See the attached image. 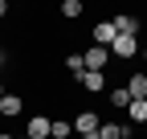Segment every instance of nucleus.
<instances>
[{"label": "nucleus", "mask_w": 147, "mask_h": 139, "mask_svg": "<svg viewBox=\"0 0 147 139\" xmlns=\"http://www.w3.org/2000/svg\"><path fill=\"white\" fill-rule=\"evenodd\" d=\"M98 123H102V119L94 111H82L78 119H74V131H78L82 139H98Z\"/></svg>", "instance_id": "nucleus-1"}, {"label": "nucleus", "mask_w": 147, "mask_h": 139, "mask_svg": "<svg viewBox=\"0 0 147 139\" xmlns=\"http://www.w3.org/2000/svg\"><path fill=\"white\" fill-rule=\"evenodd\" d=\"M49 127H53V119L33 115V119H29V127H25V139H49Z\"/></svg>", "instance_id": "nucleus-2"}, {"label": "nucleus", "mask_w": 147, "mask_h": 139, "mask_svg": "<svg viewBox=\"0 0 147 139\" xmlns=\"http://www.w3.org/2000/svg\"><path fill=\"white\" fill-rule=\"evenodd\" d=\"M110 53H115V57H135L139 53V37H123V33H119L115 45H110Z\"/></svg>", "instance_id": "nucleus-3"}, {"label": "nucleus", "mask_w": 147, "mask_h": 139, "mask_svg": "<svg viewBox=\"0 0 147 139\" xmlns=\"http://www.w3.org/2000/svg\"><path fill=\"white\" fill-rule=\"evenodd\" d=\"M82 57H86V70H94V74H106V49H102V45H90Z\"/></svg>", "instance_id": "nucleus-4"}, {"label": "nucleus", "mask_w": 147, "mask_h": 139, "mask_svg": "<svg viewBox=\"0 0 147 139\" xmlns=\"http://www.w3.org/2000/svg\"><path fill=\"white\" fill-rule=\"evenodd\" d=\"M115 37H119L115 21H102V25H94V41H98L102 49H110V45H115Z\"/></svg>", "instance_id": "nucleus-5"}, {"label": "nucleus", "mask_w": 147, "mask_h": 139, "mask_svg": "<svg viewBox=\"0 0 147 139\" xmlns=\"http://www.w3.org/2000/svg\"><path fill=\"white\" fill-rule=\"evenodd\" d=\"M21 111H25V98L21 94H4V98H0V115H4V119H16Z\"/></svg>", "instance_id": "nucleus-6"}, {"label": "nucleus", "mask_w": 147, "mask_h": 139, "mask_svg": "<svg viewBox=\"0 0 147 139\" xmlns=\"http://www.w3.org/2000/svg\"><path fill=\"white\" fill-rule=\"evenodd\" d=\"M123 135H131V127L110 123V119H102V123H98V139H123Z\"/></svg>", "instance_id": "nucleus-7"}, {"label": "nucleus", "mask_w": 147, "mask_h": 139, "mask_svg": "<svg viewBox=\"0 0 147 139\" xmlns=\"http://www.w3.org/2000/svg\"><path fill=\"white\" fill-rule=\"evenodd\" d=\"M115 29L123 33V37H139V21H135L131 12H119V16H115Z\"/></svg>", "instance_id": "nucleus-8"}, {"label": "nucleus", "mask_w": 147, "mask_h": 139, "mask_svg": "<svg viewBox=\"0 0 147 139\" xmlns=\"http://www.w3.org/2000/svg\"><path fill=\"white\" fill-rule=\"evenodd\" d=\"M78 82L86 86V90H90V94H102V90H106V74H94V70H86V74H82Z\"/></svg>", "instance_id": "nucleus-9"}, {"label": "nucleus", "mask_w": 147, "mask_h": 139, "mask_svg": "<svg viewBox=\"0 0 147 139\" xmlns=\"http://www.w3.org/2000/svg\"><path fill=\"white\" fill-rule=\"evenodd\" d=\"M127 94L131 98H147V74H131L127 78Z\"/></svg>", "instance_id": "nucleus-10"}, {"label": "nucleus", "mask_w": 147, "mask_h": 139, "mask_svg": "<svg viewBox=\"0 0 147 139\" xmlns=\"http://www.w3.org/2000/svg\"><path fill=\"white\" fill-rule=\"evenodd\" d=\"M127 119H131V123H147V98H131Z\"/></svg>", "instance_id": "nucleus-11"}, {"label": "nucleus", "mask_w": 147, "mask_h": 139, "mask_svg": "<svg viewBox=\"0 0 147 139\" xmlns=\"http://www.w3.org/2000/svg\"><path fill=\"white\" fill-rule=\"evenodd\" d=\"M65 70H69L74 78H82V74H86V57H82V53H69V57H65Z\"/></svg>", "instance_id": "nucleus-12"}, {"label": "nucleus", "mask_w": 147, "mask_h": 139, "mask_svg": "<svg viewBox=\"0 0 147 139\" xmlns=\"http://www.w3.org/2000/svg\"><path fill=\"white\" fill-rule=\"evenodd\" d=\"M61 16L65 21H78L82 16V0H61Z\"/></svg>", "instance_id": "nucleus-13"}, {"label": "nucleus", "mask_w": 147, "mask_h": 139, "mask_svg": "<svg viewBox=\"0 0 147 139\" xmlns=\"http://www.w3.org/2000/svg\"><path fill=\"white\" fill-rule=\"evenodd\" d=\"M110 102H115L119 111H127V107H131V94H127V86H115V90H110Z\"/></svg>", "instance_id": "nucleus-14"}, {"label": "nucleus", "mask_w": 147, "mask_h": 139, "mask_svg": "<svg viewBox=\"0 0 147 139\" xmlns=\"http://www.w3.org/2000/svg\"><path fill=\"white\" fill-rule=\"evenodd\" d=\"M69 123H65V119H53V127H49V139H69Z\"/></svg>", "instance_id": "nucleus-15"}, {"label": "nucleus", "mask_w": 147, "mask_h": 139, "mask_svg": "<svg viewBox=\"0 0 147 139\" xmlns=\"http://www.w3.org/2000/svg\"><path fill=\"white\" fill-rule=\"evenodd\" d=\"M4 16H8V4H4V0H0V21H4Z\"/></svg>", "instance_id": "nucleus-16"}, {"label": "nucleus", "mask_w": 147, "mask_h": 139, "mask_svg": "<svg viewBox=\"0 0 147 139\" xmlns=\"http://www.w3.org/2000/svg\"><path fill=\"white\" fill-rule=\"evenodd\" d=\"M0 139H16V135H8V131H0Z\"/></svg>", "instance_id": "nucleus-17"}, {"label": "nucleus", "mask_w": 147, "mask_h": 139, "mask_svg": "<svg viewBox=\"0 0 147 139\" xmlns=\"http://www.w3.org/2000/svg\"><path fill=\"white\" fill-rule=\"evenodd\" d=\"M0 74H4V53H0Z\"/></svg>", "instance_id": "nucleus-18"}, {"label": "nucleus", "mask_w": 147, "mask_h": 139, "mask_svg": "<svg viewBox=\"0 0 147 139\" xmlns=\"http://www.w3.org/2000/svg\"><path fill=\"white\" fill-rule=\"evenodd\" d=\"M4 94H8V90H4V82H0V98H4Z\"/></svg>", "instance_id": "nucleus-19"}, {"label": "nucleus", "mask_w": 147, "mask_h": 139, "mask_svg": "<svg viewBox=\"0 0 147 139\" xmlns=\"http://www.w3.org/2000/svg\"><path fill=\"white\" fill-rule=\"evenodd\" d=\"M143 61H147V45H143Z\"/></svg>", "instance_id": "nucleus-20"}, {"label": "nucleus", "mask_w": 147, "mask_h": 139, "mask_svg": "<svg viewBox=\"0 0 147 139\" xmlns=\"http://www.w3.org/2000/svg\"><path fill=\"white\" fill-rule=\"evenodd\" d=\"M123 139H131V135H123Z\"/></svg>", "instance_id": "nucleus-21"}]
</instances>
